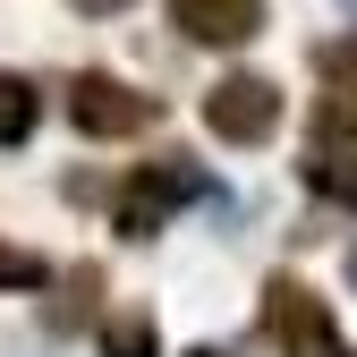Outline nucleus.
Returning <instances> with one entry per match:
<instances>
[{
    "label": "nucleus",
    "mask_w": 357,
    "mask_h": 357,
    "mask_svg": "<svg viewBox=\"0 0 357 357\" xmlns=\"http://www.w3.org/2000/svg\"><path fill=\"white\" fill-rule=\"evenodd\" d=\"M170 26L188 34V43L230 52V43H255L264 34V0H170Z\"/></svg>",
    "instance_id": "39448f33"
},
{
    "label": "nucleus",
    "mask_w": 357,
    "mask_h": 357,
    "mask_svg": "<svg viewBox=\"0 0 357 357\" xmlns=\"http://www.w3.org/2000/svg\"><path fill=\"white\" fill-rule=\"evenodd\" d=\"M196 357H221V349H196Z\"/></svg>",
    "instance_id": "9b49d317"
},
{
    "label": "nucleus",
    "mask_w": 357,
    "mask_h": 357,
    "mask_svg": "<svg viewBox=\"0 0 357 357\" xmlns=\"http://www.w3.org/2000/svg\"><path fill=\"white\" fill-rule=\"evenodd\" d=\"M349 281H357V247H349Z\"/></svg>",
    "instance_id": "9d476101"
},
{
    "label": "nucleus",
    "mask_w": 357,
    "mask_h": 357,
    "mask_svg": "<svg viewBox=\"0 0 357 357\" xmlns=\"http://www.w3.org/2000/svg\"><path fill=\"white\" fill-rule=\"evenodd\" d=\"M204 128L221 145H264L281 128V85L273 77H255V68H238V77H221L213 94H204Z\"/></svg>",
    "instance_id": "7ed1b4c3"
},
{
    "label": "nucleus",
    "mask_w": 357,
    "mask_h": 357,
    "mask_svg": "<svg viewBox=\"0 0 357 357\" xmlns=\"http://www.w3.org/2000/svg\"><path fill=\"white\" fill-rule=\"evenodd\" d=\"M264 332L281 340V357H349V349H340V324H332V306L306 289V281H289V273L264 281Z\"/></svg>",
    "instance_id": "f257e3e1"
},
{
    "label": "nucleus",
    "mask_w": 357,
    "mask_h": 357,
    "mask_svg": "<svg viewBox=\"0 0 357 357\" xmlns=\"http://www.w3.org/2000/svg\"><path fill=\"white\" fill-rule=\"evenodd\" d=\"M34 119H43V94H34V77L0 68V145H26V137H34Z\"/></svg>",
    "instance_id": "423d86ee"
},
{
    "label": "nucleus",
    "mask_w": 357,
    "mask_h": 357,
    "mask_svg": "<svg viewBox=\"0 0 357 357\" xmlns=\"http://www.w3.org/2000/svg\"><path fill=\"white\" fill-rule=\"evenodd\" d=\"M306 188H315V196H332V204H357V162L349 153H306Z\"/></svg>",
    "instance_id": "6e6552de"
},
{
    "label": "nucleus",
    "mask_w": 357,
    "mask_h": 357,
    "mask_svg": "<svg viewBox=\"0 0 357 357\" xmlns=\"http://www.w3.org/2000/svg\"><path fill=\"white\" fill-rule=\"evenodd\" d=\"M102 357H162V332L145 306H119V315H102Z\"/></svg>",
    "instance_id": "0eeeda50"
},
{
    "label": "nucleus",
    "mask_w": 357,
    "mask_h": 357,
    "mask_svg": "<svg viewBox=\"0 0 357 357\" xmlns=\"http://www.w3.org/2000/svg\"><path fill=\"white\" fill-rule=\"evenodd\" d=\"M43 281H52V264H43V255L0 247V289H43Z\"/></svg>",
    "instance_id": "1a4fd4ad"
},
{
    "label": "nucleus",
    "mask_w": 357,
    "mask_h": 357,
    "mask_svg": "<svg viewBox=\"0 0 357 357\" xmlns=\"http://www.w3.org/2000/svg\"><path fill=\"white\" fill-rule=\"evenodd\" d=\"M68 119H77V137H137V128L162 119V102L137 94V85L111 77V68H85V77L68 85Z\"/></svg>",
    "instance_id": "f03ea898"
},
{
    "label": "nucleus",
    "mask_w": 357,
    "mask_h": 357,
    "mask_svg": "<svg viewBox=\"0 0 357 357\" xmlns=\"http://www.w3.org/2000/svg\"><path fill=\"white\" fill-rule=\"evenodd\" d=\"M349 9H357V0H349Z\"/></svg>",
    "instance_id": "f8f14e48"
},
{
    "label": "nucleus",
    "mask_w": 357,
    "mask_h": 357,
    "mask_svg": "<svg viewBox=\"0 0 357 357\" xmlns=\"http://www.w3.org/2000/svg\"><path fill=\"white\" fill-rule=\"evenodd\" d=\"M196 196H204V170H196V162H153V170H137V178L119 188V230H128V238H153L162 221H170L178 204H196Z\"/></svg>",
    "instance_id": "20e7f679"
}]
</instances>
